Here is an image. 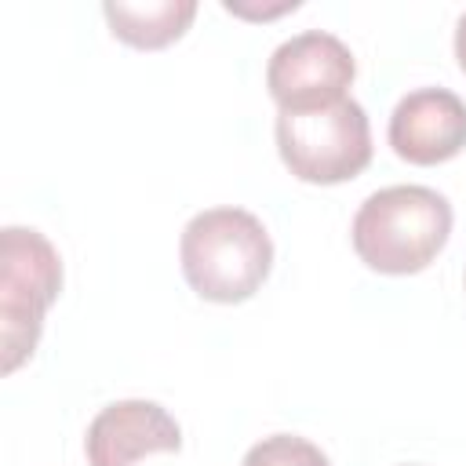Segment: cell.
<instances>
[{
  "mask_svg": "<svg viewBox=\"0 0 466 466\" xmlns=\"http://www.w3.org/2000/svg\"><path fill=\"white\" fill-rule=\"evenodd\" d=\"M178 262L186 284L208 302L251 299L273 269V240L244 208L197 211L178 237Z\"/></svg>",
  "mask_w": 466,
  "mask_h": 466,
  "instance_id": "cell-1",
  "label": "cell"
},
{
  "mask_svg": "<svg viewBox=\"0 0 466 466\" xmlns=\"http://www.w3.org/2000/svg\"><path fill=\"white\" fill-rule=\"evenodd\" d=\"M451 237V204L430 186H386L371 193L350 226L357 258L390 277L426 269Z\"/></svg>",
  "mask_w": 466,
  "mask_h": 466,
  "instance_id": "cell-2",
  "label": "cell"
},
{
  "mask_svg": "<svg viewBox=\"0 0 466 466\" xmlns=\"http://www.w3.org/2000/svg\"><path fill=\"white\" fill-rule=\"evenodd\" d=\"M62 291V258L40 229L7 226L0 233V342L4 371H18L44 331V317Z\"/></svg>",
  "mask_w": 466,
  "mask_h": 466,
  "instance_id": "cell-3",
  "label": "cell"
},
{
  "mask_svg": "<svg viewBox=\"0 0 466 466\" xmlns=\"http://www.w3.org/2000/svg\"><path fill=\"white\" fill-rule=\"evenodd\" d=\"M277 153L299 182L335 186L371 164V124L357 98L277 113Z\"/></svg>",
  "mask_w": 466,
  "mask_h": 466,
  "instance_id": "cell-4",
  "label": "cell"
},
{
  "mask_svg": "<svg viewBox=\"0 0 466 466\" xmlns=\"http://www.w3.org/2000/svg\"><path fill=\"white\" fill-rule=\"evenodd\" d=\"M353 76V51L324 29H306L284 40L266 62V87L280 113L331 106L346 98Z\"/></svg>",
  "mask_w": 466,
  "mask_h": 466,
  "instance_id": "cell-5",
  "label": "cell"
},
{
  "mask_svg": "<svg viewBox=\"0 0 466 466\" xmlns=\"http://www.w3.org/2000/svg\"><path fill=\"white\" fill-rule=\"evenodd\" d=\"M182 430L157 400H113L106 404L84 437L91 466H142L157 455H175Z\"/></svg>",
  "mask_w": 466,
  "mask_h": 466,
  "instance_id": "cell-6",
  "label": "cell"
},
{
  "mask_svg": "<svg viewBox=\"0 0 466 466\" xmlns=\"http://www.w3.org/2000/svg\"><path fill=\"white\" fill-rule=\"evenodd\" d=\"M390 146L400 160L433 167L466 146V102L448 87L408 91L390 113Z\"/></svg>",
  "mask_w": 466,
  "mask_h": 466,
  "instance_id": "cell-7",
  "label": "cell"
},
{
  "mask_svg": "<svg viewBox=\"0 0 466 466\" xmlns=\"http://www.w3.org/2000/svg\"><path fill=\"white\" fill-rule=\"evenodd\" d=\"M102 15L116 40L138 51H160L189 29V22L197 18V4L193 0H146V4L109 0L102 4Z\"/></svg>",
  "mask_w": 466,
  "mask_h": 466,
  "instance_id": "cell-8",
  "label": "cell"
},
{
  "mask_svg": "<svg viewBox=\"0 0 466 466\" xmlns=\"http://www.w3.org/2000/svg\"><path fill=\"white\" fill-rule=\"evenodd\" d=\"M240 466H331V459L299 433H273L251 444Z\"/></svg>",
  "mask_w": 466,
  "mask_h": 466,
  "instance_id": "cell-9",
  "label": "cell"
},
{
  "mask_svg": "<svg viewBox=\"0 0 466 466\" xmlns=\"http://www.w3.org/2000/svg\"><path fill=\"white\" fill-rule=\"evenodd\" d=\"M295 7H299V0H284V4H277V7H262V11L244 7V4H226V11L244 15V18H273V15H284V11H295Z\"/></svg>",
  "mask_w": 466,
  "mask_h": 466,
  "instance_id": "cell-10",
  "label": "cell"
},
{
  "mask_svg": "<svg viewBox=\"0 0 466 466\" xmlns=\"http://www.w3.org/2000/svg\"><path fill=\"white\" fill-rule=\"evenodd\" d=\"M455 58H459V69L466 73V11L459 18V25H455Z\"/></svg>",
  "mask_w": 466,
  "mask_h": 466,
  "instance_id": "cell-11",
  "label": "cell"
},
{
  "mask_svg": "<svg viewBox=\"0 0 466 466\" xmlns=\"http://www.w3.org/2000/svg\"><path fill=\"white\" fill-rule=\"evenodd\" d=\"M408 466H411V462H408Z\"/></svg>",
  "mask_w": 466,
  "mask_h": 466,
  "instance_id": "cell-12",
  "label": "cell"
}]
</instances>
